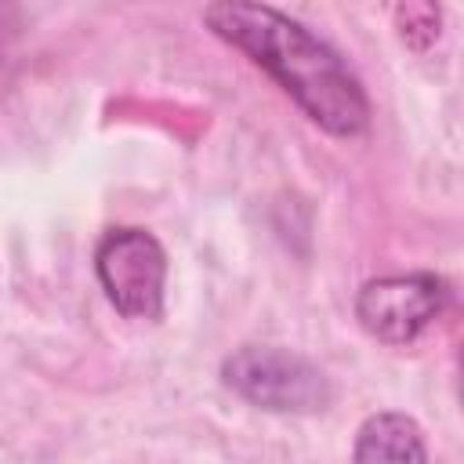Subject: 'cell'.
<instances>
[{
	"mask_svg": "<svg viewBox=\"0 0 464 464\" xmlns=\"http://www.w3.org/2000/svg\"><path fill=\"white\" fill-rule=\"evenodd\" d=\"M203 22L214 36L265 69L297 109L334 138H355L370 127V98L348 62L304 22L268 4H207Z\"/></svg>",
	"mask_w": 464,
	"mask_h": 464,
	"instance_id": "cell-1",
	"label": "cell"
},
{
	"mask_svg": "<svg viewBox=\"0 0 464 464\" xmlns=\"http://www.w3.org/2000/svg\"><path fill=\"white\" fill-rule=\"evenodd\" d=\"M221 381L268 413H315L330 402L323 370L290 348L246 344L221 362Z\"/></svg>",
	"mask_w": 464,
	"mask_h": 464,
	"instance_id": "cell-2",
	"label": "cell"
},
{
	"mask_svg": "<svg viewBox=\"0 0 464 464\" xmlns=\"http://www.w3.org/2000/svg\"><path fill=\"white\" fill-rule=\"evenodd\" d=\"M94 276L109 304L127 319H160L167 294V250L134 225L109 228L94 246Z\"/></svg>",
	"mask_w": 464,
	"mask_h": 464,
	"instance_id": "cell-3",
	"label": "cell"
},
{
	"mask_svg": "<svg viewBox=\"0 0 464 464\" xmlns=\"http://www.w3.org/2000/svg\"><path fill=\"white\" fill-rule=\"evenodd\" d=\"M446 301L450 286L435 272L381 276L362 283L355 294V319L370 337L384 344H410L442 315Z\"/></svg>",
	"mask_w": 464,
	"mask_h": 464,
	"instance_id": "cell-4",
	"label": "cell"
},
{
	"mask_svg": "<svg viewBox=\"0 0 464 464\" xmlns=\"http://www.w3.org/2000/svg\"><path fill=\"white\" fill-rule=\"evenodd\" d=\"M352 464H428L424 431L410 413H370L355 431Z\"/></svg>",
	"mask_w": 464,
	"mask_h": 464,
	"instance_id": "cell-5",
	"label": "cell"
}]
</instances>
